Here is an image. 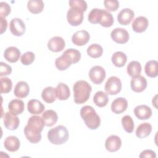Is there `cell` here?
<instances>
[{
	"label": "cell",
	"mask_w": 158,
	"mask_h": 158,
	"mask_svg": "<svg viewBox=\"0 0 158 158\" xmlns=\"http://www.w3.org/2000/svg\"><path fill=\"white\" fill-rule=\"evenodd\" d=\"M42 118L44 125L52 127L57 122L58 116L56 111L53 110H47L42 114Z\"/></svg>",
	"instance_id": "26"
},
{
	"label": "cell",
	"mask_w": 158,
	"mask_h": 158,
	"mask_svg": "<svg viewBox=\"0 0 158 158\" xmlns=\"http://www.w3.org/2000/svg\"><path fill=\"white\" fill-rule=\"evenodd\" d=\"M104 4L107 11H115L119 7V2L117 0H105Z\"/></svg>",
	"instance_id": "41"
},
{
	"label": "cell",
	"mask_w": 158,
	"mask_h": 158,
	"mask_svg": "<svg viewBox=\"0 0 158 158\" xmlns=\"http://www.w3.org/2000/svg\"><path fill=\"white\" fill-rule=\"evenodd\" d=\"M128 107V102L125 98H117L111 104L112 111L117 114H120L126 110Z\"/></svg>",
	"instance_id": "17"
},
{
	"label": "cell",
	"mask_w": 158,
	"mask_h": 158,
	"mask_svg": "<svg viewBox=\"0 0 158 158\" xmlns=\"http://www.w3.org/2000/svg\"><path fill=\"white\" fill-rule=\"evenodd\" d=\"M80 115L89 129L96 130L100 126V117L93 107L90 106L82 107L80 110Z\"/></svg>",
	"instance_id": "3"
},
{
	"label": "cell",
	"mask_w": 158,
	"mask_h": 158,
	"mask_svg": "<svg viewBox=\"0 0 158 158\" xmlns=\"http://www.w3.org/2000/svg\"><path fill=\"white\" fill-rule=\"evenodd\" d=\"M152 131V126L148 122L141 123L136 130V136L140 139L148 136Z\"/></svg>",
	"instance_id": "28"
},
{
	"label": "cell",
	"mask_w": 158,
	"mask_h": 158,
	"mask_svg": "<svg viewBox=\"0 0 158 158\" xmlns=\"http://www.w3.org/2000/svg\"><path fill=\"white\" fill-rule=\"evenodd\" d=\"M106 75L104 69L99 65H95L91 67L89 72V78L95 85L101 84L104 80Z\"/></svg>",
	"instance_id": "7"
},
{
	"label": "cell",
	"mask_w": 158,
	"mask_h": 158,
	"mask_svg": "<svg viewBox=\"0 0 158 158\" xmlns=\"http://www.w3.org/2000/svg\"><path fill=\"white\" fill-rule=\"evenodd\" d=\"M64 52L66 53L70 57L73 64L77 63L81 59V53L77 49L70 48L65 50Z\"/></svg>",
	"instance_id": "39"
},
{
	"label": "cell",
	"mask_w": 158,
	"mask_h": 158,
	"mask_svg": "<svg viewBox=\"0 0 158 158\" xmlns=\"http://www.w3.org/2000/svg\"><path fill=\"white\" fill-rule=\"evenodd\" d=\"M111 60L115 66L117 67H122L126 64L127 57L123 52L117 51L112 56Z\"/></svg>",
	"instance_id": "33"
},
{
	"label": "cell",
	"mask_w": 158,
	"mask_h": 158,
	"mask_svg": "<svg viewBox=\"0 0 158 158\" xmlns=\"http://www.w3.org/2000/svg\"><path fill=\"white\" fill-rule=\"evenodd\" d=\"M65 46V41L60 36H54L51 38L48 43V49L54 52H58L62 51Z\"/></svg>",
	"instance_id": "15"
},
{
	"label": "cell",
	"mask_w": 158,
	"mask_h": 158,
	"mask_svg": "<svg viewBox=\"0 0 158 158\" xmlns=\"http://www.w3.org/2000/svg\"><path fill=\"white\" fill-rule=\"evenodd\" d=\"M109 101L107 94L102 91H97L93 97L94 103L99 107H104L107 105Z\"/></svg>",
	"instance_id": "31"
},
{
	"label": "cell",
	"mask_w": 158,
	"mask_h": 158,
	"mask_svg": "<svg viewBox=\"0 0 158 158\" xmlns=\"http://www.w3.org/2000/svg\"><path fill=\"white\" fill-rule=\"evenodd\" d=\"M104 89L107 94L115 95L118 94L122 89L120 80L115 76L109 77L105 84Z\"/></svg>",
	"instance_id": "6"
},
{
	"label": "cell",
	"mask_w": 158,
	"mask_h": 158,
	"mask_svg": "<svg viewBox=\"0 0 158 158\" xmlns=\"http://www.w3.org/2000/svg\"><path fill=\"white\" fill-rule=\"evenodd\" d=\"M131 89L136 93L143 91L147 87V80L141 75L132 78L130 81Z\"/></svg>",
	"instance_id": "16"
},
{
	"label": "cell",
	"mask_w": 158,
	"mask_h": 158,
	"mask_svg": "<svg viewBox=\"0 0 158 158\" xmlns=\"http://www.w3.org/2000/svg\"><path fill=\"white\" fill-rule=\"evenodd\" d=\"M98 23L104 27H110L114 23V18L111 13L104 9H99Z\"/></svg>",
	"instance_id": "11"
},
{
	"label": "cell",
	"mask_w": 158,
	"mask_h": 158,
	"mask_svg": "<svg viewBox=\"0 0 158 158\" xmlns=\"http://www.w3.org/2000/svg\"><path fill=\"white\" fill-rule=\"evenodd\" d=\"M48 138L53 144H62L69 139V131L65 127L58 125L48 131Z\"/></svg>",
	"instance_id": "4"
},
{
	"label": "cell",
	"mask_w": 158,
	"mask_h": 158,
	"mask_svg": "<svg viewBox=\"0 0 158 158\" xmlns=\"http://www.w3.org/2000/svg\"><path fill=\"white\" fill-rule=\"evenodd\" d=\"M122 125L125 131L128 133L133 132L135 128V125L132 118L130 115H127L122 117Z\"/></svg>",
	"instance_id": "36"
},
{
	"label": "cell",
	"mask_w": 158,
	"mask_h": 158,
	"mask_svg": "<svg viewBox=\"0 0 158 158\" xmlns=\"http://www.w3.org/2000/svg\"><path fill=\"white\" fill-rule=\"evenodd\" d=\"M24 107L23 101L18 99L10 101L8 105L9 112L15 115L22 114L24 110Z\"/></svg>",
	"instance_id": "25"
},
{
	"label": "cell",
	"mask_w": 158,
	"mask_h": 158,
	"mask_svg": "<svg viewBox=\"0 0 158 158\" xmlns=\"http://www.w3.org/2000/svg\"><path fill=\"white\" fill-rule=\"evenodd\" d=\"M55 89L56 97L58 98L59 100H67L70 95V89L69 86L65 83H59L55 88Z\"/></svg>",
	"instance_id": "27"
},
{
	"label": "cell",
	"mask_w": 158,
	"mask_h": 158,
	"mask_svg": "<svg viewBox=\"0 0 158 158\" xmlns=\"http://www.w3.org/2000/svg\"><path fill=\"white\" fill-rule=\"evenodd\" d=\"M4 146L5 148L10 152L17 151L20 148V140L15 136H9L5 139Z\"/></svg>",
	"instance_id": "24"
},
{
	"label": "cell",
	"mask_w": 158,
	"mask_h": 158,
	"mask_svg": "<svg viewBox=\"0 0 158 158\" xmlns=\"http://www.w3.org/2000/svg\"><path fill=\"white\" fill-rule=\"evenodd\" d=\"M28 10L32 14H39L44 8V3L41 0H30L27 3Z\"/></svg>",
	"instance_id": "34"
},
{
	"label": "cell",
	"mask_w": 158,
	"mask_h": 158,
	"mask_svg": "<svg viewBox=\"0 0 158 158\" xmlns=\"http://www.w3.org/2000/svg\"><path fill=\"white\" fill-rule=\"evenodd\" d=\"M44 109L45 107L43 103L37 99H31L27 103L28 111L33 115L41 114Z\"/></svg>",
	"instance_id": "23"
},
{
	"label": "cell",
	"mask_w": 158,
	"mask_h": 158,
	"mask_svg": "<svg viewBox=\"0 0 158 158\" xmlns=\"http://www.w3.org/2000/svg\"><path fill=\"white\" fill-rule=\"evenodd\" d=\"M11 12L10 6L5 2H1L0 3V16L2 18L7 17Z\"/></svg>",
	"instance_id": "42"
},
{
	"label": "cell",
	"mask_w": 158,
	"mask_h": 158,
	"mask_svg": "<svg viewBox=\"0 0 158 158\" xmlns=\"http://www.w3.org/2000/svg\"><path fill=\"white\" fill-rule=\"evenodd\" d=\"M122 146V141L117 135H110L105 141L106 149L110 152L117 151Z\"/></svg>",
	"instance_id": "13"
},
{
	"label": "cell",
	"mask_w": 158,
	"mask_h": 158,
	"mask_svg": "<svg viewBox=\"0 0 158 158\" xmlns=\"http://www.w3.org/2000/svg\"><path fill=\"white\" fill-rule=\"evenodd\" d=\"M70 7H77L81 10L83 12L87 9V3L83 0H70L69 2Z\"/></svg>",
	"instance_id": "40"
},
{
	"label": "cell",
	"mask_w": 158,
	"mask_h": 158,
	"mask_svg": "<svg viewBox=\"0 0 158 158\" xmlns=\"http://www.w3.org/2000/svg\"><path fill=\"white\" fill-rule=\"evenodd\" d=\"M1 19V34H2L7 29V22L4 18H0Z\"/></svg>",
	"instance_id": "45"
},
{
	"label": "cell",
	"mask_w": 158,
	"mask_h": 158,
	"mask_svg": "<svg viewBox=\"0 0 158 158\" xmlns=\"http://www.w3.org/2000/svg\"><path fill=\"white\" fill-rule=\"evenodd\" d=\"M146 74L151 78L156 77L158 75V63L155 60H149L146 62L144 67Z\"/></svg>",
	"instance_id": "29"
},
{
	"label": "cell",
	"mask_w": 158,
	"mask_h": 158,
	"mask_svg": "<svg viewBox=\"0 0 158 158\" xmlns=\"http://www.w3.org/2000/svg\"><path fill=\"white\" fill-rule=\"evenodd\" d=\"M111 38L117 43H126L130 38L128 32L124 28H116L114 29L110 33Z\"/></svg>",
	"instance_id": "9"
},
{
	"label": "cell",
	"mask_w": 158,
	"mask_h": 158,
	"mask_svg": "<svg viewBox=\"0 0 158 158\" xmlns=\"http://www.w3.org/2000/svg\"><path fill=\"white\" fill-rule=\"evenodd\" d=\"M30 92V87L28 84L23 81H19L14 90V95L19 98H24L27 97Z\"/></svg>",
	"instance_id": "21"
},
{
	"label": "cell",
	"mask_w": 158,
	"mask_h": 158,
	"mask_svg": "<svg viewBox=\"0 0 158 158\" xmlns=\"http://www.w3.org/2000/svg\"><path fill=\"white\" fill-rule=\"evenodd\" d=\"M134 113L138 119L147 120L151 117L152 110L146 105H139L134 109Z\"/></svg>",
	"instance_id": "19"
},
{
	"label": "cell",
	"mask_w": 158,
	"mask_h": 158,
	"mask_svg": "<svg viewBox=\"0 0 158 158\" xmlns=\"http://www.w3.org/2000/svg\"><path fill=\"white\" fill-rule=\"evenodd\" d=\"M20 54V51L15 46H10L5 49L4 57L8 62L14 63L19 60Z\"/></svg>",
	"instance_id": "18"
},
{
	"label": "cell",
	"mask_w": 158,
	"mask_h": 158,
	"mask_svg": "<svg viewBox=\"0 0 158 158\" xmlns=\"http://www.w3.org/2000/svg\"><path fill=\"white\" fill-rule=\"evenodd\" d=\"M135 13L133 10L128 8L122 9L117 15V20L118 23L123 25H127L130 23L133 19Z\"/></svg>",
	"instance_id": "14"
},
{
	"label": "cell",
	"mask_w": 158,
	"mask_h": 158,
	"mask_svg": "<svg viewBox=\"0 0 158 158\" xmlns=\"http://www.w3.org/2000/svg\"><path fill=\"white\" fill-rule=\"evenodd\" d=\"M90 39V35L86 30L77 31L72 36V43L78 46L85 45Z\"/></svg>",
	"instance_id": "12"
},
{
	"label": "cell",
	"mask_w": 158,
	"mask_h": 158,
	"mask_svg": "<svg viewBox=\"0 0 158 158\" xmlns=\"http://www.w3.org/2000/svg\"><path fill=\"white\" fill-rule=\"evenodd\" d=\"M127 70L128 74L132 78L140 75L141 72V65L138 61H131L127 65Z\"/></svg>",
	"instance_id": "32"
},
{
	"label": "cell",
	"mask_w": 158,
	"mask_h": 158,
	"mask_svg": "<svg viewBox=\"0 0 158 158\" xmlns=\"http://www.w3.org/2000/svg\"><path fill=\"white\" fill-rule=\"evenodd\" d=\"M35 59V54L31 51H28L22 54L21 56V62L25 65H28L31 64Z\"/></svg>",
	"instance_id": "38"
},
{
	"label": "cell",
	"mask_w": 158,
	"mask_h": 158,
	"mask_svg": "<svg viewBox=\"0 0 158 158\" xmlns=\"http://www.w3.org/2000/svg\"><path fill=\"white\" fill-rule=\"evenodd\" d=\"M73 98L76 104H81L86 102L90 97L91 86L85 80L76 81L73 86Z\"/></svg>",
	"instance_id": "2"
},
{
	"label": "cell",
	"mask_w": 158,
	"mask_h": 158,
	"mask_svg": "<svg viewBox=\"0 0 158 158\" xmlns=\"http://www.w3.org/2000/svg\"><path fill=\"white\" fill-rule=\"evenodd\" d=\"M67 20L72 26H78L83 20V12L77 7H70L67 13Z\"/></svg>",
	"instance_id": "5"
},
{
	"label": "cell",
	"mask_w": 158,
	"mask_h": 158,
	"mask_svg": "<svg viewBox=\"0 0 158 158\" xmlns=\"http://www.w3.org/2000/svg\"><path fill=\"white\" fill-rule=\"evenodd\" d=\"M72 64H73V61L70 57L64 52L61 56L57 57L55 60V65L56 68L59 70L61 71L67 69Z\"/></svg>",
	"instance_id": "22"
},
{
	"label": "cell",
	"mask_w": 158,
	"mask_h": 158,
	"mask_svg": "<svg viewBox=\"0 0 158 158\" xmlns=\"http://www.w3.org/2000/svg\"><path fill=\"white\" fill-rule=\"evenodd\" d=\"M12 88V80L7 78H1V93H9Z\"/></svg>",
	"instance_id": "37"
},
{
	"label": "cell",
	"mask_w": 158,
	"mask_h": 158,
	"mask_svg": "<svg viewBox=\"0 0 158 158\" xmlns=\"http://www.w3.org/2000/svg\"><path fill=\"white\" fill-rule=\"evenodd\" d=\"M149 25L148 20L146 17L139 16L136 17L132 23V29L136 33H142L144 31Z\"/></svg>",
	"instance_id": "20"
},
{
	"label": "cell",
	"mask_w": 158,
	"mask_h": 158,
	"mask_svg": "<svg viewBox=\"0 0 158 158\" xmlns=\"http://www.w3.org/2000/svg\"><path fill=\"white\" fill-rule=\"evenodd\" d=\"M87 54L89 56L92 58H99L100 57L103 52V49L101 46L98 44H92L86 50Z\"/></svg>",
	"instance_id": "35"
},
{
	"label": "cell",
	"mask_w": 158,
	"mask_h": 158,
	"mask_svg": "<svg viewBox=\"0 0 158 158\" xmlns=\"http://www.w3.org/2000/svg\"><path fill=\"white\" fill-rule=\"evenodd\" d=\"M9 29L12 35L17 36H20L24 34L26 27L21 19L14 18L10 22Z\"/></svg>",
	"instance_id": "8"
},
{
	"label": "cell",
	"mask_w": 158,
	"mask_h": 158,
	"mask_svg": "<svg viewBox=\"0 0 158 158\" xmlns=\"http://www.w3.org/2000/svg\"><path fill=\"white\" fill-rule=\"evenodd\" d=\"M44 123L42 117L33 115L29 118L27 125L23 129L27 139L31 143H38L41 139V132L43 131Z\"/></svg>",
	"instance_id": "1"
},
{
	"label": "cell",
	"mask_w": 158,
	"mask_h": 158,
	"mask_svg": "<svg viewBox=\"0 0 158 158\" xmlns=\"http://www.w3.org/2000/svg\"><path fill=\"white\" fill-rule=\"evenodd\" d=\"M0 76H6L9 75L12 73V67L6 63L1 62L0 64Z\"/></svg>",
	"instance_id": "43"
},
{
	"label": "cell",
	"mask_w": 158,
	"mask_h": 158,
	"mask_svg": "<svg viewBox=\"0 0 158 158\" xmlns=\"http://www.w3.org/2000/svg\"><path fill=\"white\" fill-rule=\"evenodd\" d=\"M3 122L4 127L10 130H16L20 123L19 117L10 112H7L4 114Z\"/></svg>",
	"instance_id": "10"
},
{
	"label": "cell",
	"mask_w": 158,
	"mask_h": 158,
	"mask_svg": "<svg viewBox=\"0 0 158 158\" xmlns=\"http://www.w3.org/2000/svg\"><path fill=\"white\" fill-rule=\"evenodd\" d=\"M42 99L47 103H52L56 99V89L52 86L45 88L41 93Z\"/></svg>",
	"instance_id": "30"
},
{
	"label": "cell",
	"mask_w": 158,
	"mask_h": 158,
	"mask_svg": "<svg viewBox=\"0 0 158 158\" xmlns=\"http://www.w3.org/2000/svg\"><path fill=\"white\" fill-rule=\"evenodd\" d=\"M156 154L155 153L154 151H153L151 149H146L144 150L143 151H142L139 155V157L142 158V157H153V158H156Z\"/></svg>",
	"instance_id": "44"
}]
</instances>
